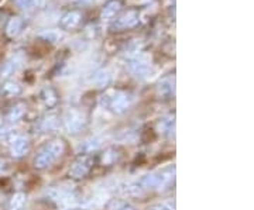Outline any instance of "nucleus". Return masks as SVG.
Masks as SVG:
<instances>
[{"instance_id": "f3484780", "label": "nucleus", "mask_w": 254, "mask_h": 210, "mask_svg": "<svg viewBox=\"0 0 254 210\" xmlns=\"http://www.w3.org/2000/svg\"><path fill=\"white\" fill-rule=\"evenodd\" d=\"M0 92L6 98H14V96H17V95L21 93V86L17 82L9 81V82H6L1 86V91Z\"/></svg>"}, {"instance_id": "a211bd4d", "label": "nucleus", "mask_w": 254, "mask_h": 210, "mask_svg": "<svg viewBox=\"0 0 254 210\" xmlns=\"http://www.w3.org/2000/svg\"><path fill=\"white\" fill-rule=\"evenodd\" d=\"M26 205V195L24 193H16L10 201L9 210H23Z\"/></svg>"}, {"instance_id": "9b49d317", "label": "nucleus", "mask_w": 254, "mask_h": 210, "mask_svg": "<svg viewBox=\"0 0 254 210\" xmlns=\"http://www.w3.org/2000/svg\"><path fill=\"white\" fill-rule=\"evenodd\" d=\"M120 10H122V3H120V0H109V1L103 6L102 11H100V18H102L103 21L113 20V18L116 17L119 13H120Z\"/></svg>"}, {"instance_id": "4468645a", "label": "nucleus", "mask_w": 254, "mask_h": 210, "mask_svg": "<svg viewBox=\"0 0 254 210\" xmlns=\"http://www.w3.org/2000/svg\"><path fill=\"white\" fill-rule=\"evenodd\" d=\"M158 131L165 137H173L174 131H175V119H174V116H168V117H164L163 120H160Z\"/></svg>"}, {"instance_id": "f03ea898", "label": "nucleus", "mask_w": 254, "mask_h": 210, "mask_svg": "<svg viewBox=\"0 0 254 210\" xmlns=\"http://www.w3.org/2000/svg\"><path fill=\"white\" fill-rule=\"evenodd\" d=\"M65 151V144L63 140H53L47 146L41 148V151L37 154L34 159V166L37 169H46L50 165H53L63 156Z\"/></svg>"}, {"instance_id": "b1692460", "label": "nucleus", "mask_w": 254, "mask_h": 210, "mask_svg": "<svg viewBox=\"0 0 254 210\" xmlns=\"http://www.w3.org/2000/svg\"><path fill=\"white\" fill-rule=\"evenodd\" d=\"M34 4V9H46L50 4V0H31Z\"/></svg>"}, {"instance_id": "6ab92c4d", "label": "nucleus", "mask_w": 254, "mask_h": 210, "mask_svg": "<svg viewBox=\"0 0 254 210\" xmlns=\"http://www.w3.org/2000/svg\"><path fill=\"white\" fill-rule=\"evenodd\" d=\"M41 98H43V102L46 103V106H48V107H54L57 105V95L51 88L44 89L43 93H41Z\"/></svg>"}, {"instance_id": "aec40b11", "label": "nucleus", "mask_w": 254, "mask_h": 210, "mask_svg": "<svg viewBox=\"0 0 254 210\" xmlns=\"http://www.w3.org/2000/svg\"><path fill=\"white\" fill-rule=\"evenodd\" d=\"M23 114H24V106H23V105H17V106H14L13 109L10 110L7 119H9V121H11V123H14V121H18V120L21 119Z\"/></svg>"}, {"instance_id": "9d476101", "label": "nucleus", "mask_w": 254, "mask_h": 210, "mask_svg": "<svg viewBox=\"0 0 254 210\" xmlns=\"http://www.w3.org/2000/svg\"><path fill=\"white\" fill-rule=\"evenodd\" d=\"M30 150V141L27 137L24 136H18L13 141H11V146H10V153L11 156L16 157V158H21L28 153Z\"/></svg>"}, {"instance_id": "2eb2a0df", "label": "nucleus", "mask_w": 254, "mask_h": 210, "mask_svg": "<svg viewBox=\"0 0 254 210\" xmlns=\"http://www.w3.org/2000/svg\"><path fill=\"white\" fill-rule=\"evenodd\" d=\"M23 30V20L20 17H11L6 26V34L10 38H14L17 37Z\"/></svg>"}, {"instance_id": "412c9836", "label": "nucleus", "mask_w": 254, "mask_h": 210, "mask_svg": "<svg viewBox=\"0 0 254 210\" xmlns=\"http://www.w3.org/2000/svg\"><path fill=\"white\" fill-rule=\"evenodd\" d=\"M40 37H41L43 40L48 41V43H57V41L61 38L60 34H58L57 31H54V30H50V31H46V33H41Z\"/></svg>"}, {"instance_id": "1a4fd4ad", "label": "nucleus", "mask_w": 254, "mask_h": 210, "mask_svg": "<svg viewBox=\"0 0 254 210\" xmlns=\"http://www.w3.org/2000/svg\"><path fill=\"white\" fill-rule=\"evenodd\" d=\"M175 93V78L165 76L157 85V95L160 99H171Z\"/></svg>"}, {"instance_id": "0eeeda50", "label": "nucleus", "mask_w": 254, "mask_h": 210, "mask_svg": "<svg viewBox=\"0 0 254 210\" xmlns=\"http://www.w3.org/2000/svg\"><path fill=\"white\" fill-rule=\"evenodd\" d=\"M82 16L81 11L78 10H71V11H66L63 17L60 18L58 21V27L64 30V31H73L76 28H79L82 24Z\"/></svg>"}, {"instance_id": "5701e85b", "label": "nucleus", "mask_w": 254, "mask_h": 210, "mask_svg": "<svg viewBox=\"0 0 254 210\" xmlns=\"http://www.w3.org/2000/svg\"><path fill=\"white\" fill-rule=\"evenodd\" d=\"M151 210H175V202L174 201H165L155 205Z\"/></svg>"}, {"instance_id": "39448f33", "label": "nucleus", "mask_w": 254, "mask_h": 210, "mask_svg": "<svg viewBox=\"0 0 254 210\" xmlns=\"http://www.w3.org/2000/svg\"><path fill=\"white\" fill-rule=\"evenodd\" d=\"M86 124L85 114L76 109L68 110L64 116V127L69 134H78Z\"/></svg>"}, {"instance_id": "a878e982", "label": "nucleus", "mask_w": 254, "mask_h": 210, "mask_svg": "<svg viewBox=\"0 0 254 210\" xmlns=\"http://www.w3.org/2000/svg\"><path fill=\"white\" fill-rule=\"evenodd\" d=\"M4 166H6V161H4L3 158H0V171L4 169Z\"/></svg>"}, {"instance_id": "6e6552de", "label": "nucleus", "mask_w": 254, "mask_h": 210, "mask_svg": "<svg viewBox=\"0 0 254 210\" xmlns=\"http://www.w3.org/2000/svg\"><path fill=\"white\" fill-rule=\"evenodd\" d=\"M140 23V13L137 10H127L126 13H123L120 17L116 18V21L113 23L115 30H127V28L136 27Z\"/></svg>"}, {"instance_id": "20e7f679", "label": "nucleus", "mask_w": 254, "mask_h": 210, "mask_svg": "<svg viewBox=\"0 0 254 210\" xmlns=\"http://www.w3.org/2000/svg\"><path fill=\"white\" fill-rule=\"evenodd\" d=\"M127 68L138 79H147L154 75V66L151 64L150 58L144 54H136L128 56Z\"/></svg>"}, {"instance_id": "393cba45", "label": "nucleus", "mask_w": 254, "mask_h": 210, "mask_svg": "<svg viewBox=\"0 0 254 210\" xmlns=\"http://www.w3.org/2000/svg\"><path fill=\"white\" fill-rule=\"evenodd\" d=\"M113 210H134L131 206H128V205H125V203H118V206L115 208Z\"/></svg>"}, {"instance_id": "7ed1b4c3", "label": "nucleus", "mask_w": 254, "mask_h": 210, "mask_svg": "<svg viewBox=\"0 0 254 210\" xmlns=\"http://www.w3.org/2000/svg\"><path fill=\"white\" fill-rule=\"evenodd\" d=\"M102 101L105 103V106L115 114H123L131 106L133 96L127 92L110 91L109 93H106V96H103Z\"/></svg>"}, {"instance_id": "f8f14e48", "label": "nucleus", "mask_w": 254, "mask_h": 210, "mask_svg": "<svg viewBox=\"0 0 254 210\" xmlns=\"http://www.w3.org/2000/svg\"><path fill=\"white\" fill-rule=\"evenodd\" d=\"M21 66V59L17 56H13L11 59H9L6 64H3V66L0 68V76L1 78H9L11 75L17 72Z\"/></svg>"}, {"instance_id": "dca6fc26", "label": "nucleus", "mask_w": 254, "mask_h": 210, "mask_svg": "<svg viewBox=\"0 0 254 210\" xmlns=\"http://www.w3.org/2000/svg\"><path fill=\"white\" fill-rule=\"evenodd\" d=\"M110 81H112V75L108 69H102L99 72H96L92 79V82L96 85V88H105L109 85Z\"/></svg>"}, {"instance_id": "423d86ee", "label": "nucleus", "mask_w": 254, "mask_h": 210, "mask_svg": "<svg viewBox=\"0 0 254 210\" xmlns=\"http://www.w3.org/2000/svg\"><path fill=\"white\" fill-rule=\"evenodd\" d=\"M93 157L86 154L81 156L69 168V176L72 179H83L86 175L91 172L92 166H93Z\"/></svg>"}, {"instance_id": "ddd939ff", "label": "nucleus", "mask_w": 254, "mask_h": 210, "mask_svg": "<svg viewBox=\"0 0 254 210\" xmlns=\"http://www.w3.org/2000/svg\"><path fill=\"white\" fill-rule=\"evenodd\" d=\"M50 196L51 199L55 202H60V203H69L75 199V195L68 189H64V188H54L50 191Z\"/></svg>"}, {"instance_id": "4be33fe9", "label": "nucleus", "mask_w": 254, "mask_h": 210, "mask_svg": "<svg viewBox=\"0 0 254 210\" xmlns=\"http://www.w3.org/2000/svg\"><path fill=\"white\" fill-rule=\"evenodd\" d=\"M16 1H17L18 7L23 10V11H26V13H31V11L36 10L31 0H16Z\"/></svg>"}, {"instance_id": "f257e3e1", "label": "nucleus", "mask_w": 254, "mask_h": 210, "mask_svg": "<svg viewBox=\"0 0 254 210\" xmlns=\"http://www.w3.org/2000/svg\"><path fill=\"white\" fill-rule=\"evenodd\" d=\"M174 178H175V168L168 166V168H164L161 171L145 175L141 179H138L137 183H138L141 192H144V191H163L174 182Z\"/></svg>"}]
</instances>
